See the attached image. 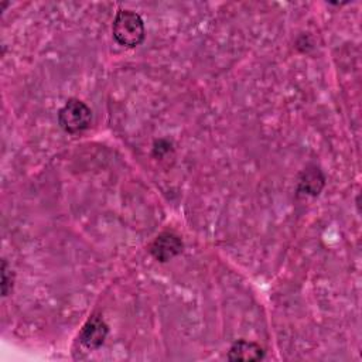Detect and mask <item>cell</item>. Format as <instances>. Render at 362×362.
Instances as JSON below:
<instances>
[{
	"label": "cell",
	"instance_id": "1",
	"mask_svg": "<svg viewBox=\"0 0 362 362\" xmlns=\"http://www.w3.org/2000/svg\"><path fill=\"white\" fill-rule=\"evenodd\" d=\"M112 33L120 45L129 48L136 47L146 35L143 18L133 10H119L113 20Z\"/></svg>",
	"mask_w": 362,
	"mask_h": 362
},
{
	"label": "cell",
	"instance_id": "2",
	"mask_svg": "<svg viewBox=\"0 0 362 362\" xmlns=\"http://www.w3.org/2000/svg\"><path fill=\"white\" fill-rule=\"evenodd\" d=\"M92 120V112L88 105L79 99H68L58 112V123L66 133L76 134L86 130Z\"/></svg>",
	"mask_w": 362,
	"mask_h": 362
},
{
	"label": "cell",
	"instance_id": "3",
	"mask_svg": "<svg viewBox=\"0 0 362 362\" xmlns=\"http://www.w3.org/2000/svg\"><path fill=\"white\" fill-rule=\"evenodd\" d=\"M148 250L156 260L164 263L182 252V242L178 235L165 230L154 238Z\"/></svg>",
	"mask_w": 362,
	"mask_h": 362
},
{
	"label": "cell",
	"instance_id": "4",
	"mask_svg": "<svg viewBox=\"0 0 362 362\" xmlns=\"http://www.w3.org/2000/svg\"><path fill=\"white\" fill-rule=\"evenodd\" d=\"M107 332H109V328L106 322L100 317L93 315L82 327L79 332V341L85 348L96 349L105 342Z\"/></svg>",
	"mask_w": 362,
	"mask_h": 362
},
{
	"label": "cell",
	"instance_id": "5",
	"mask_svg": "<svg viewBox=\"0 0 362 362\" xmlns=\"http://www.w3.org/2000/svg\"><path fill=\"white\" fill-rule=\"evenodd\" d=\"M264 351L260 345L252 341L239 339L229 348L228 359L229 361H259L263 359Z\"/></svg>",
	"mask_w": 362,
	"mask_h": 362
},
{
	"label": "cell",
	"instance_id": "6",
	"mask_svg": "<svg viewBox=\"0 0 362 362\" xmlns=\"http://www.w3.org/2000/svg\"><path fill=\"white\" fill-rule=\"evenodd\" d=\"M324 187V175L318 168H308L303 173V178L300 180L298 188L300 191L310 194V195H318L320 191Z\"/></svg>",
	"mask_w": 362,
	"mask_h": 362
},
{
	"label": "cell",
	"instance_id": "7",
	"mask_svg": "<svg viewBox=\"0 0 362 362\" xmlns=\"http://www.w3.org/2000/svg\"><path fill=\"white\" fill-rule=\"evenodd\" d=\"M13 272L11 269L7 266V262L3 259L1 262V294L6 297L11 288H13Z\"/></svg>",
	"mask_w": 362,
	"mask_h": 362
}]
</instances>
